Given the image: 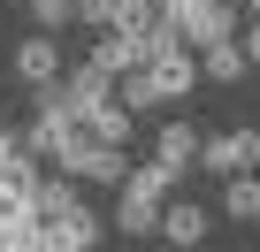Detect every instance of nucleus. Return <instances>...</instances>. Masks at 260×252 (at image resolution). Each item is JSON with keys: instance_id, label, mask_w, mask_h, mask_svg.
Returning a JSON list of instances; mask_svg holds the SVG:
<instances>
[{"instance_id": "1", "label": "nucleus", "mask_w": 260, "mask_h": 252, "mask_svg": "<svg viewBox=\"0 0 260 252\" xmlns=\"http://www.w3.org/2000/svg\"><path fill=\"white\" fill-rule=\"evenodd\" d=\"M176 184H184V176H176L169 161H146V168H130V176L115 184V229H122V237H146V229L161 222V199H169Z\"/></svg>"}, {"instance_id": "2", "label": "nucleus", "mask_w": 260, "mask_h": 252, "mask_svg": "<svg viewBox=\"0 0 260 252\" xmlns=\"http://www.w3.org/2000/svg\"><path fill=\"white\" fill-rule=\"evenodd\" d=\"M161 23L199 54L214 39H237V0H161Z\"/></svg>"}, {"instance_id": "3", "label": "nucleus", "mask_w": 260, "mask_h": 252, "mask_svg": "<svg viewBox=\"0 0 260 252\" xmlns=\"http://www.w3.org/2000/svg\"><path fill=\"white\" fill-rule=\"evenodd\" d=\"M207 176H237V168H260V130H222V138H199V161Z\"/></svg>"}, {"instance_id": "4", "label": "nucleus", "mask_w": 260, "mask_h": 252, "mask_svg": "<svg viewBox=\"0 0 260 252\" xmlns=\"http://www.w3.org/2000/svg\"><path fill=\"white\" fill-rule=\"evenodd\" d=\"M16 77H23L31 92H39V84H54V77H61V39H54V31L23 39V46H16Z\"/></svg>"}, {"instance_id": "5", "label": "nucleus", "mask_w": 260, "mask_h": 252, "mask_svg": "<svg viewBox=\"0 0 260 252\" xmlns=\"http://www.w3.org/2000/svg\"><path fill=\"white\" fill-rule=\"evenodd\" d=\"M39 237H46V252H92V244H100V214L77 206V214H61V222H39Z\"/></svg>"}, {"instance_id": "6", "label": "nucleus", "mask_w": 260, "mask_h": 252, "mask_svg": "<svg viewBox=\"0 0 260 252\" xmlns=\"http://www.w3.org/2000/svg\"><path fill=\"white\" fill-rule=\"evenodd\" d=\"M146 39H153V31H146ZM146 39H138V31H115V23H107V31H100V46H92V69H107V77L138 69V61H146Z\"/></svg>"}, {"instance_id": "7", "label": "nucleus", "mask_w": 260, "mask_h": 252, "mask_svg": "<svg viewBox=\"0 0 260 252\" xmlns=\"http://www.w3.org/2000/svg\"><path fill=\"white\" fill-rule=\"evenodd\" d=\"M169 244H199L207 229H214V214L207 206H191V199H161V222H153Z\"/></svg>"}, {"instance_id": "8", "label": "nucleus", "mask_w": 260, "mask_h": 252, "mask_svg": "<svg viewBox=\"0 0 260 252\" xmlns=\"http://www.w3.org/2000/svg\"><path fill=\"white\" fill-rule=\"evenodd\" d=\"M245 69H252V61H245V46H237V39H214V46H199V77H207V84H237Z\"/></svg>"}, {"instance_id": "9", "label": "nucleus", "mask_w": 260, "mask_h": 252, "mask_svg": "<svg viewBox=\"0 0 260 252\" xmlns=\"http://www.w3.org/2000/svg\"><path fill=\"white\" fill-rule=\"evenodd\" d=\"M222 214H230V222H260V168L222 176Z\"/></svg>"}, {"instance_id": "10", "label": "nucleus", "mask_w": 260, "mask_h": 252, "mask_svg": "<svg viewBox=\"0 0 260 252\" xmlns=\"http://www.w3.org/2000/svg\"><path fill=\"white\" fill-rule=\"evenodd\" d=\"M115 99H122L130 115H153V107L169 99V84H161V77H153V69L138 61V69H122V92H115Z\"/></svg>"}, {"instance_id": "11", "label": "nucleus", "mask_w": 260, "mask_h": 252, "mask_svg": "<svg viewBox=\"0 0 260 252\" xmlns=\"http://www.w3.org/2000/svg\"><path fill=\"white\" fill-rule=\"evenodd\" d=\"M153 161H169L176 176H191V161H199V130L191 122H161V153Z\"/></svg>"}, {"instance_id": "12", "label": "nucleus", "mask_w": 260, "mask_h": 252, "mask_svg": "<svg viewBox=\"0 0 260 252\" xmlns=\"http://www.w3.org/2000/svg\"><path fill=\"white\" fill-rule=\"evenodd\" d=\"M84 122H92V138H107V146H130V107H122V99H100Z\"/></svg>"}, {"instance_id": "13", "label": "nucleus", "mask_w": 260, "mask_h": 252, "mask_svg": "<svg viewBox=\"0 0 260 252\" xmlns=\"http://www.w3.org/2000/svg\"><path fill=\"white\" fill-rule=\"evenodd\" d=\"M23 8H31L39 31H69V23H77V0H23Z\"/></svg>"}, {"instance_id": "14", "label": "nucleus", "mask_w": 260, "mask_h": 252, "mask_svg": "<svg viewBox=\"0 0 260 252\" xmlns=\"http://www.w3.org/2000/svg\"><path fill=\"white\" fill-rule=\"evenodd\" d=\"M77 23H92V31H107V23H115V0H77Z\"/></svg>"}, {"instance_id": "15", "label": "nucleus", "mask_w": 260, "mask_h": 252, "mask_svg": "<svg viewBox=\"0 0 260 252\" xmlns=\"http://www.w3.org/2000/svg\"><path fill=\"white\" fill-rule=\"evenodd\" d=\"M237 46H245V61H260V16H252V31H245Z\"/></svg>"}, {"instance_id": "16", "label": "nucleus", "mask_w": 260, "mask_h": 252, "mask_svg": "<svg viewBox=\"0 0 260 252\" xmlns=\"http://www.w3.org/2000/svg\"><path fill=\"white\" fill-rule=\"evenodd\" d=\"M237 8H252V16H260V0H237Z\"/></svg>"}, {"instance_id": "17", "label": "nucleus", "mask_w": 260, "mask_h": 252, "mask_svg": "<svg viewBox=\"0 0 260 252\" xmlns=\"http://www.w3.org/2000/svg\"><path fill=\"white\" fill-rule=\"evenodd\" d=\"M16 8H23V0H16Z\"/></svg>"}]
</instances>
